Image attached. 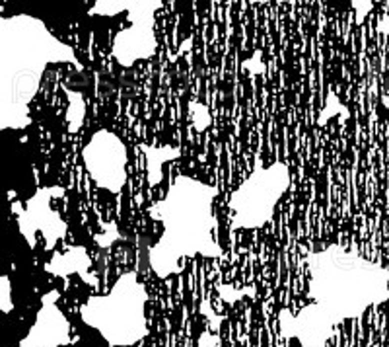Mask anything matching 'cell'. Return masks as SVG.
Returning <instances> with one entry per match:
<instances>
[{
	"mask_svg": "<svg viewBox=\"0 0 389 347\" xmlns=\"http://www.w3.org/2000/svg\"><path fill=\"white\" fill-rule=\"evenodd\" d=\"M51 63H74V49L54 37L39 18L16 14L0 20V127L26 129L30 104Z\"/></svg>",
	"mask_w": 389,
	"mask_h": 347,
	"instance_id": "obj_1",
	"label": "cell"
},
{
	"mask_svg": "<svg viewBox=\"0 0 389 347\" xmlns=\"http://www.w3.org/2000/svg\"><path fill=\"white\" fill-rule=\"evenodd\" d=\"M216 195L218 189L210 183L177 176L166 197L154 203L152 215L164 224V232L150 248L148 259L160 279L177 273L185 257L220 256V246L214 242Z\"/></svg>",
	"mask_w": 389,
	"mask_h": 347,
	"instance_id": "obj_2",
	"label": "cell"
},
{
	"mask_svg": "<svg viewBox=\"0 0 389 347\" xmlns=\"http://www.w3.org/2000/svg\"><path fill=\"white\" fill-rule=\"evenodd\" d=\"M310 294L336 326L389 298V271L368 257L331 244L308 257Z\"/></svg>",
	"mask_w": 389,
	"mask_h": 347,
	"instance_id": "obj_3",
	"label": "cell"
},
{
	"mask_svg": "<svg viewBox=\"0 0 389 347\" xmlns=\"http://www.w3.org/2000/svg\"><path fill=\"white\" fill-rule=\"evenodd\" d=\"M148 292L136 271L123 273L111 291L88 298L80 316L111 347H132L148 335Z\"/></svg>",
	"mask_w": 389,
	"mask_h": 347,
	"instance_id": "obj_4",
	"label": "cell"
},
{
	"mask_svg": "<svg viewBox=\"0 0 389 347\" xmlns=\"http://www.w3.org/2000/svg\"><path fill=\"white\" fill-rule=\"evenodd\" d=\"M292 183V172L286 162L259 166L240 183L230 197L232 228L257 230L274 217L276 205Z\"/></svg>",
	"mask_w": 389,
	"mask_h": 347,
	"instance_id": "obj_5",
	"label": "cell"
},
{
	"mask_svg": "<svg viewBox=\"0 0 389 347\" xmlns=\"http://www.w3.org/2000/svg\"><path fill=\"white\" fill-rule=\"evenodd\" d=\"M82 162L94 183L109 193H121L126 183V148L109 129L96 131L82 150Z\"/></svg>",
	"mask_w": 389,
	"mask_h": 347,
	"instance_id": "obj_6",
	"label": "cell"
},
{
	"mask_svg": "<svg viewBox=\"0 0 389 347\" xmlns=\"http://www.w3.org/2000/svg\"><path fill=\"white\" fill-rule=\"evenodd\" d=\"M160 2H128V28L121 30L113 41V57L119 65L132 67L156 53L154 12Z\"/></svg>",
	"mask_w": 389,
	"mask_h": 347,
	"instance_id": "obj_7",
	"label": "cell"
},
{
	"mask_svg": "<svg viewBox=\"0 0 389 347\" xmlns=\"http://www.w3.org/2000/svg\"><path fill=\"white\" fill-rule=\"evenodd\" d=\"M64 191L60 187H45L39 189L36 195L26 203L24 209L18 211V226L22 236L28 240L30 246H36V236L41 234L45 238L47 248H53L54 244L64 236L66 222L62 220L56 209H51L49 203L54 197H60Z\"/></svg>",
	"mask_w": 389,
	"mask_h": 347,
	"instance_id": "obj_8",
	"label": "cell"
},
{
	"mask_svg": "<svg viewBox=\"0 0 389 347\" xmlns=\"http://www.w3.org/2000/svg\"><path fill=\"white\" fill-rule=\"evenodd\" d=\"M280 333L284 339H296L302 347H325L333 337L336 324L319 304H306L298 314L280 310Z\"/></svg>",
	"mask_w": 389,
	"mask_h": 347,
	"instance_id": "obj_9",
	"label": "cell"
},
{
	"mask_svg": "<svg viewBox=\"0 0 389 347\" xmlns=\"http://www.w3.org/2000/svg\"><path fill=\"white\" fill-rule=\"evenodd\" d=\"M58 292H47L41 300V308L30 333L18 347H60L70 341V324L56 304Z\"/></svg>",
	"mask_w": 389,
	"mask_h": 347,
	"instance_id": "obj_10",
	"label": "cell"
},
{
	"mask_svg": "<svg viewBox=\"0 0 389 347\" xmlns=\"http://www.w3.org/2000/svg\"><path fill=\"white\" fill-rule=\"evenodd\" d=\"M92 265V257L84 246H72L66 252L56 254L53 259L47 263V271L58 277H68V275L80 273L86 277V271Z\"/></svg>",
	"mask_w": 389,
	"mask_h": 347,
	"instance_id": "obj_11",
	"label": "cell"
},
{
	"mask_svg": "<svg viewBox=\"0 0 389 347\" xmlns=\"http://www.w3.org/2000/svg\"><path fill=\"white\" fill-rule=\"evenodd\" d=\"M146 160H148V183L156 185L162 180V168L170 158L179 156L177 146H156V148H144Z\"/></svg>",
	"mask_w": 389,
	"mask_h": 347,
	"instance_id": "obj_12",
	"label": "cell"
},
{
	"mask_svg": "<svg viewBox=\"0 0 389 347\" xmlns=\"http://www.w3.org/2000/svg\"><path fill=\"white\" fill-rule=\"evenodd\" d=\"M70 98V108H68V127L70 131H78L84 123V113H86V102L82 98V94L76 92H68Z\"/></svg>",
	"mask_w": 389,
	"mask_h": 347,
	"instance_id": "obj_13",
	"label": "cell"
},
{
	"mask_svg": "<svg viewBox=\"0 0 389 347\" xmlns=\"http://www.w3.org/2000/svg\"><path fill=\"white\" fill-rule=\"evenodd\" d=\"M196 106V110H198V113L194 110H191V119H193V125L194 129H198V131H202V129H206L208 125H210V111H208V108L206 106H202V104H194Z\"/></svg>",
	"mask_w": 389,
	"mask_h": 347,
	"instance_id": "obj_14",
	"label": "cell"
},
{
	"mask_svg": "<svg viewBox=\"0 0 389 347\" xmlns=\"http://www.w3.org/2000/svg\"><path fill=\"white\" fill-rule=\"evenodd\" d=\"M10 292H12L10 279H8V275H2V279H0V308H2L4 314H8L12 310V296H10Z\"/></svg>",
	"mask_w": 389,
	"mask_h": 347,
	"instance_id": "obj_15",
	"label": "cell"
}]
</instances>
